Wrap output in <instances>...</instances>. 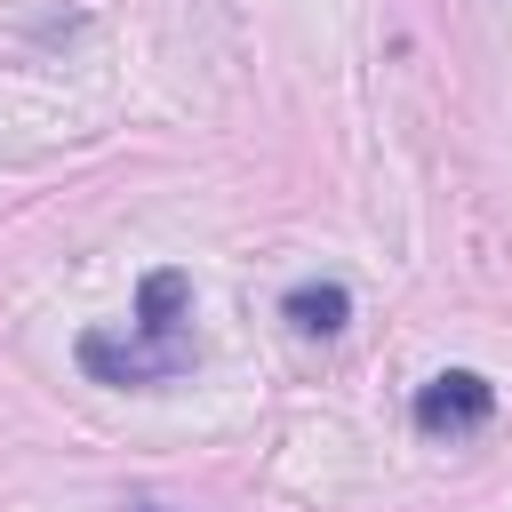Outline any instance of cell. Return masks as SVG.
Listing matches in <instances>:
<instances>
[{"mask_svg": "<svg viewBox=\"0 0 512 512\" xmlns=\"http://www.w3.org/2000/svg\"><path fill=\"white\" fill-rule=\"evenodd\" d=\"M80 368L96 384H176L192 368V328H88L80 336Z\"/></svg>", "mask_w": 512, "mask_h": 512, "instance_id": "cell-1", "label": "cell"}, {"mask_svg": "<svg viewBox=\"0 0 512 512\" xmlns=\"http://www.w3.org/2000/svg\"><path fill=\"white\" fill-rule=\"evenodd\" d=\"M408 416H416L424 440H464V432H480L496 416V384L480 368H440L432 384H416V408Z\"/></svg>", "mask_w": 512, "mask_h": 512, "instance_id": "cell-2", "label": "cell"}, {"mask_svg": "<svg viewBox=\"0 0 512 512\" xmlns=\"http://www.w3.org/2000/svg\"><path fill=\"white\" fill-rule=\"evenodd\" d=\"M280 312H288L296 336H336V328L352 320V288H344V280H296V288L280 296Z\"/></svg>", "mask_w": 512, "mask_h": 512, "instance_id": "cell-3", "label": "cell"}, {"mask_svg": "<svg viewBox=\"0 0 512 512\" xmlns=\"http://www.w3.org/2000/svg\"><path fill=\"white\" fill-rule=\"evenodd\" d=\"M136 512H160V504H136Z\"/></svg>", "mask_w": 512, "mask_h": 512, "instance_id": "cell-4", "label": "cell"}]
</instances>
